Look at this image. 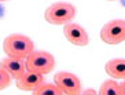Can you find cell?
I'll return each instance as SVG.
<instances>
[{"label":"cell","instance_id":"cell-1","mask_svg":"<svg viewBox=\"0 0 125 95\" xmlns=\"http://www.w3.org/2000/svg\"><path fill=\"white\" fill-rule=\"evenodd\" d=\"M3 50L8 57L26 59L28 55L34 51V43L30 37L19 33H12L3 41Z\"/></svg>","mask_w":125,"mask_h":95},{"label":"cell","instance_id":"cell-2","mask_svg":"<svg viewBox=\"0 0 125 95\" xmlns=\"http://www.w3.org/2000/svg\"><path fill=\"white\" fill-rule=\"evenodd\" d=\"M77 14V10L73 4L66 3V1H56L52 3L50 7L45 10L44 18L48 24L51 25H66L72 22Z\"/></svg>","mask_w":125,"mask_h":95},{"label":"cell","instance_id":"cell-3","mask_svg":"<svg viewBox=\"0 0 125 95\" xmlns=\"http://www.w3.org/2000/svg\"><path fill=\"white\" fill-rule=\"evenodd\" d=\"M26 70L40 74L51 73L55 68V58L47 51H33L25 59Z\"/></svg>","mask_w":125,"mask_h":95},{"label":"cell","instance_id":"cell-4","mask_svg":"<svg viewBox=\"0 0 125 95\" xmlns=\"http://www.w3.org/2000/svg\"><path fill=\"white\" fill-rule=\"evenodd\" d=\"M100 39L106 44H120L125 41V19H111L100 29Z\"/></svg>","mask_w":125,"mask_h":95},{"label":"cell","instance_id":"cell-5","mask_svg":"<svg viewBox=\"0 0 125 95\" xmlns=\"http://www.w3.org/2000/svg\"><path fill=\"white\" fill-rule=\"evenodd\" d=\"M54 83L62 91V95H78L83 92L81 80L74 73H70V72H58L54 76Z\"/></svg>","mask_w":125,"mask_h":95},{"label":"cell","instance_id":"cell-6","mask_svg":"<svg viewBox=\"0 0 125 95\" xmlns=\"http://www.w3.org/2000/svg\"><path fill=\"white\" fill-rule=\"evenodd\" d=\"M63 35L70 44L77 46V47H85L89 43V36L87 30L81 25L74 24V22H69L63 26Z\"/></svg>","mask_w":125,"mask_h":95},{"label":"cell","instance_id":"cell-7","mask_svg":"<svg viewBox=\"0 0 125 95\" xmlns=\"http://www.w3.org/2000/svg\"><path fill=\"white\" fill-rule=\"evenodd\" d=\"M41 83H44V74L30 72V70H26L22 76L17 79V87H18V90H22V91L32 92Z\"/></svg>","mask_w":125,"mask_h":95},{"label":"cell","instance_id":"cell-8","mask_svg":"<svg viewBox=\"0 0 125 95\" xmlns=\"http://www.w3.org/2000/svg\"><path fill=\"white\" fill-rule=\"evenodd\" d=\"M0 66L4 70H7L8 73L11 74L12 79H18L26 72V65H25V59H19L14 58V57H8L0 61Z\"/></svg>","mask_w":125,"mask_h":95},{"label":"cell","instance_id":"cell-9","mask_svg":"<svg viewBox=\"0 0 125 95\" xmlns=\"http://www.w3.org/2000/svg\"><path fill=\"white\" fill-rule=\"evenodd\" d=\"M106 73L115 80H125V58H114L110 59L104 65Z\"/></svg>","mask_w":125,"mask_h":95},{"label":"cell","instance_id":"cell-10","mask_svg":"<svg viewBox=\"0 0 125 95\" xmlns=\"http://www.w3.org/2000/svg\"><path fill=\"white\" fill-rule=\"evenodd\" d=\"M34 95H62V91L58 88L55 83H41L33 91Z\"/></svg>","mask_w":125,"mask_h":95},{"label":"cell","instance_id":"cell-11","mask_svg":"<svg viewBox=\"0 0 125 95\" xmlns=\"http://www.w3.org/2000/svg\"><path fill=\"white\" fill-rule=\"evenodd\" d=\"M98 94H100V95H120V84H118V81H115V79H110V80L103 81Z\"/></svg>","mask_w":125,"mask_h":95},{"label":"cell","instance_id":"cell-12","mask_svg":"<svg viewBox=\"0 0 125 95\" xmlns=\"http://www.w3.org/2000/svg\"><path fill=\"white\" fill-rule=\"evenodd\" d=\"M11 80H12L11 74L0 66V91L4 90V88H7L8 85L11 84Z\"/></svg>","mask_w":125,"mask_h":95},{"label":"cell","instance_id":"cell-13","mask_svg":"<svg viewBox=\"0 0 125 95\" xmlns=\"http://www.w3.org/2000/svg\"><path fill=\"white\" fill-rule=\"evenodd\" d=\"M120 95H125V80L120 83Z\"/></svg>","mask_w":125,"mask_h":95},{"label":"cell","instance_id":"cell-14","mask_svg":"<svg viewBox=\"0 0 125 95\" xmlns=\"http://www.w3.org/2000/svg\"><path fill=\"white\" fill-rule=\"evenodd\" d=\"M83 94H85V95H96V90H85V91H83Z\"/></svg>","mask_w":125,"mask_h":95},{"label":"cell","instance_id":"cell-15","mask_svg":"<svg viewBox=\"0 0 125 95\" xmlns=\"http://www.w3.org/2000/svg\"><path fill=\"white\" fill-rule=\"evenodd\" d=\"M0 1H7V0H0Z\"/></svg>","mask_w":125,"mask_h":95},{"label":"cell","instance_id":"cell-16","mask_svg":"<svg viewBox=\"0 0 125 95\" xmlns=\"http://www.w3.org/2000/svg\"><path fill=\"white\" fill-rule=\"evenodd\" d=\"M109 1H114V0H109Z\"/></svg>","mask_w":125,"mask_h":95}]
</instances>
